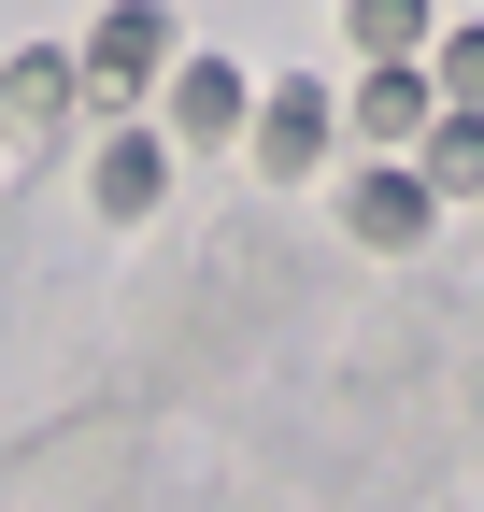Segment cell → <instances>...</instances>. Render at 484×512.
I'll use <instances>...</instances> for the list:
<instances>
[{
	"instance_id": "6da1fadb",
	"label": "cell",
	"mask_w": 484,
	"mask_h": 512,
	"mask_svg": "<svg viewBox=\"0 0 484 512\" xmlns=\"http://www.w3.org/2000/svg\"><path fill=\"white\" fill-rule=\"evenodd\" d=\"M72 57H86V114H100V128H143L157 86L186 72V15H171V0H100Z\"/></svg>"
},
{
	"instance_id": "7a4b0ae2",
	"label": "cell",
	"mask_w": 484,
	"mask_h": 512,
	"mask_svg": "<svg viewBox=\"0 0 484 512\" xmlns=\"http://www.w3.org/2000/svg\"><path fill=\"white\" fill-rule=\"evenodd\" d=\"M328 214H342L356 256H413V242L442 228V200H428V171H413V157H356V171L328 185Z\"/></svg>"
},
{
	"instance_id": "3957f363",
	"label": "cell",
	"mask_w": 484,
	"mask_h": 512,
	"mask_svg": "<svg viewBox=\"0 0 484 512\" xmlns=\"http://www.w3.org/2000/svg\"><path fill=\"white\" fill-rule=\"evenodd\" d=\"M328 143H342V86L271 72V86H257V128H242V157H257L271 185H299V171H328Z\"/></svg>"
},
{
	"instance_id": "277c9868",
	"label": "cell",
	"mask_w": 484,
	"mask_h": 512,
	"mask_svg": "<svg viewBox=\"0 0 484 512\" xmlns=\"http://www.w3.org/2000/svg\"><path fill=\"white\" fill-rule=\"evenodd\" d=\"M72 128H86V57L72 43H15V57H0V143H72Z\"/></svg>"
},
{
	"instance_id": "5b68a950",
	"label": "cell",
	"mask_w": 484,
	"mask_h": 512,
	"mask_svg": "<svg viewBox=\"0 0 484 512\" xmlns=\"http://www.w3.org/2000/svg\"><path fill=\"white\" fill-rule=\"evenodd\" d=\"M442 128V86H428V57H356V86H342V143H371V157H413Z\"/></svg>"
},
{
	"instance_id": "8992f818",
	"label": "cell",
	"mask_w": 484,
	"mask_h": 512,
	"mask_svg": "<svg viewBox=\"0 0 484 512\" xmlns=\"http://www.w3.org/2000/svg\"><path fill=\"white\" fill-rule=\"evenodd\" d=\"M242 128H257V72L186 43V72L157 86V143H242Z\"/></svg>"
},
{
	"instance_id": "52a82bcc",
	"label": "cell",
	"mask_w": 484,
	"mask_h": 512,
	"mask_svg": "<svg viewBox=\"0 0 484 512\" xmlns=\"http://www.w3.org/2000/svg\"><path fill=\"white\" fill-rule=\"evenodd\" d=\"M157 200H171L157 114H143V128H100V143H86V214H100V228H157Z\"/></svg>"
},
{
	"instance_id": "ba28073f",
	"label": "cell",
	"mask_w": 484,
	"mask_h": 512,
	"mask_svg": "<svg viewBox=\"0 0 484 512\" xmlns=\"http://www.w3.org/2000/svg\"><path fill=\"white\" fill-rule=\"evenodd\" d=\"M342 43L356 57H428L442 43V0H342Z\"/></svg>"
},
{
	"instance_id": "9c48e42d",
	"label": "cell",
	"mask_w": 484,
	"mask_h": 512,
	"mask_svg": "<svg viewBox=\"0 0 484 512\" xmlns=\"http://www.w3.org/2000/svg\"><path fill=\"white\" fill-rule=\"evenodd\" d=\"M413 171H428V200H442V214L484 200V114H442L428 143H413Z\"/></svg>"
},
{
	"instance_id": "30bf717a",
	"label": "cell",
	"mask_w": 484,
	"mask_h": 512,
	"mask_svg": "<svg viewBox=\"0 0 484 512\" xmlns=\"http://www.w3.org/2000/svg\"><path fill=\"white\" fill-rule=\"evenodd\" d=\"M428 86H442V114H484V29H442L428 43Z\"/></svg>"
},
{
	"instance_id": "8fae6325",
	"label": "cell",
	"mask_w": 484,
	"mask_h": 512,
	"mask_svg": "<svg viewBox=\"0 0 484 512\" xmlns=\"http://www.w3.org/2000/svg\"><path fill=\"white\" fill-rule=\"evenodd\" d=\"M470 214H484V200H470Z\"/></svg>"
}]
</instances>
